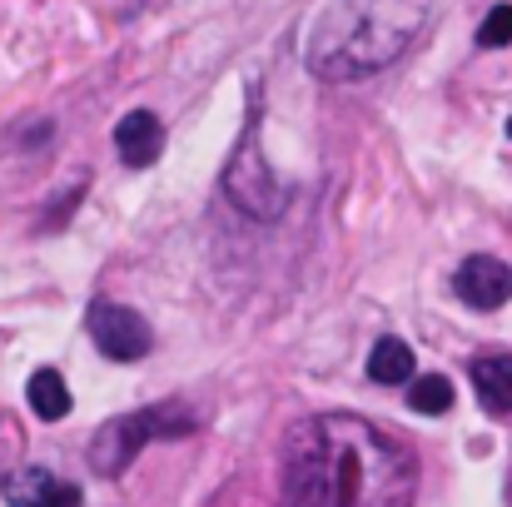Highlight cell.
Returning a JSON list of instances; mask_svg holds the SVG:
<instances>
[{
	"mask_svg": "<svg viewBox=\"0 0 512 507\" xmlns=\"http://www.w3.org/2000/svg\"><path fill=\"white\" fill-rule=\"evenodd\" d=\"M194 428H199V418L189 408H179V403H155V408L110 418L95 433V443H90V468L100 478H120L145 453V443H155V438H189Z\"/></svg>",
	"mask_w": 512,
	"mask_h": 507,
	"instance_id": "obj_3",
	"label": "cell"
},
{
	"mask_svg": "<svg viewBox=\"0 0 512 507\" xmlns=\"http://www.w3.org/2000/svg\"><path fill=\"white\" fill-rule=\"evenodd\" d=\"M473 388L478 403L498 418H512V353H483L473 358Z\"/></svg>",
	"mask_w": 512,
	"mask_h": 507,
	"instance_id": "obj_8",
	"label": "cell"
},
{
	"mask_svg": "<svg viewBox=\"0 0 512 507\" xmlns=\"http://www.w3.org/2000/svg\"><path fill=\"white\" fill-rule=\"evenodd\" d=\"M453 289H458V299L468 309H503L512 299V269L503 259H493V254H473V259L458 264Z\"/></svg>",
	"mask_w": 512,
	"mask_h": 507,
	"instance_id": "obj_6",
	"label": "cell"
},
{
	"mask_svg": "<svg viewBox=\"0 0 512 507\" xmlns=\"http://www.w3.org/2000/svg\"><path fill=\"white\" fill-rule=\"evenodd\" d=\"M45 507H80V488H75V483H60V488L45 498Z\"/></svg>",
	"mask_w": 512,
	"mask_h": 507,
	"instance_id": "obj_14",
	"label": "cell"
},
{
	"mask_svg": "<svg viewBox=\"0 0 512 507\" xmlns=\"http://www.w3.org/2000/svg\"><path fill=\"white\" fill-rule=\"evenodd\" d=\"M433 0H329L314 25L304 60L319 80H363L393 65L423 30Z\"/></svg>",
	"mask_w": 512,
	"mask_h": 507,
	"instance_id": "obj_2",
	"label": "cell"
},
{
	"mask_svg": "<svg viewBox=\"0 0 512 507\" xmlns=\"http://www.w3.org/2000/svg\"><path fill=\"white\" fill-rule=\"evenodd\" d=\"M25 398H30L35 418H45V423H60L70 413V388H65L60 368H35L25 383Z\"/></svg>",
	"mask_w": 512,
	"mask_h": 507,
	"instance_id": "obj_10",
	"label": "cell"
},
{
	"mask_svg": "<svg viewBox=\"0 0 512 507\" xmlns=\"http://www.w3.org/2000/svg\"><path fill=\"white\" fill-rule=\"evenodd\" d=\"M115 150H120V160L130 169H150L160 160V150H165V125H160V115L130 110V115L115 125Z\"/></svg>",
	"mask_w": 512,
	"mask_h": 507,
	"instance_id": "obj_7",
	"label": "cell"
},
{
	"mask_svg": "<svg viewBox=\"0 0 512 507\" xmlns=\"http://www.w3.org/2000/svg\"><path fill=\"white\" fill-rule=\"evenodd\" d=\"M408 408L423 413V418H438L453 408V378L448 373H418L408 383Z\"/></svg>",
	"mask_w": 512,
	"mask_h": 507,
	"instance_id": "obj_11",
	"label": "cell"
},
{
	"mask_svg": "<svg viewBox=\"0 0 512 507\" xmlns=\"http://www.w3.org/2000/svg\"><path fill=\"white\" fill-rule=\"evenodd\" d=\"M284 498L289 507H413L418 463L368 418L319 413L284 443Z\"/></svg>",
	"mask_w": 512,
	"mask_h": 507,
	"instance_id": "obj_1",
	"label": "cell"
},
{
	"mask_svg": "<svg viewBox=\"0 0 512 507\" xmlns=\"http://www.w3.org/2000/svg\"><path fill=\"white\" fill-rule=\"evenodd\" d=\"M508 503H512V483H508Z\"/></svg>",
	"mask_w": 512,
	"mask_h": 507,
	"instance_id": "obj_16",
	"label": "cell"
},
{
	"mask_svg": "<svg viewBox=\"0 0 512 507\" xmlns=\"http://www.w3.org/2000/svg\"><path fill=\"white\" fill-rule=\"evenodd\" d=\"M418 353L403 343V338L383 334L378 343H373V353H368V378L373 383H383V388H398V383H413L418 373Z\"/></svg>",
	"mask_w": 512,
	"mask_h": 507,
	"instance_id": "obj_9",
	"label": "cell"
},
{
	"mask_svg": "<svg viewBox=\"0 0 512 507\" xmlns=\"http://www.w3.org/2000/svg\"><path fill=\"white\" fill-rule=\"evenodd\" d=\"M224 194H229L244 214H254V219H279L284 204H289V194H284L279 174H274L269 160H264L254 130H249V140L234 150V160L224 165Z\"/></svg>",
	"mask_w": 512,
	"mask_h": 507,
	"instance_id": "obj_4",
	"label": "cell"
},
{
	"mask_svg": "<svg viewBox=\"0 0 512 507\" xmlns=\"http://www.w3.org/2000/svg\"><path fill=\"white\" fill-rule=\"evenodd\" d=\"M508 140H512V120H508Z\"/></svg>",
	"mask_w": 512,
	"mask_h": 507,
	"instance_id": "obj_15",
	"label": "cell"
},
{
	"mask_svg": "<svg viewBox=\"0 0 512 507\" xmlns=\"http://www.w3.org/2000/svg\"><path fill=\"white\" fill-rule=\"evenodd\" d=\"M85 324H90L95 348H100L110 363H135V358H145V353L155 348V329L145 324V314H135V309H125V304L95 299L90 314H85Z\"/></svg>",
	"mask_w": 512,
	"mask_h": 507,
	"instance_id": "obj_5",
	"label": "cell"
},
{
	"mask_svg": "<svg viewBox=\"0 0 512 507\" xmlns=\"http://www.w3.org/2000/svg\"><path fill=\"white\" fill-rule=\"evenodd\" d=\"M60 483L45 473V468H20L5 478V503L10 507H45V498L55 493Z\"/></svg>",
	"mask_w": 512,
	"mask_h": 507,
	"instance_id": "obj_12",
	"label": "cell"
},
{
	"mask_svg": "<svg viewBox=\"0 0 512 507\" xmlns=\"http://www.w3.org/2000/svg\"><path fill=\"white\" fill-rule=\"evenodd\" d=\"M478 45H488V50L512 45V5H493L488 10V20L478 25Z\"/></svg>",
	"mask_w": 512,
	"mask_h": 507,
	"instance_id": "obj_13",
	"label": "cell"
}]
</instances>
